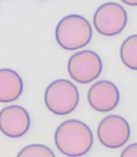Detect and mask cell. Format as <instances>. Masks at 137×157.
Wrapping results in <instances>:
<instances>
[{
	"label": "cell",
	"instance_id": "obj_1",
	"mask_svg": "<svg viewBox=\"0 0 137 157\" xmlns=\"http://www.w3.org/2000/svg\"><path fill=\"white\" fill-rule=\"evenodd\" d=\"M55 144L65 156H83L91 149L93 134L91 128L80 120L64 121L55 132Z\"/></svg>",
	"mask_w": 137,
	"mask_h": 157
},
{
	"label": "cell",
	"instance_id": "obj_2",
	"mask_svg": "<svg viewBox=\"0 0 137 157\" xmlns=\"http://www.w3.org/2000/svg\"><path fill=\"white\" fill-rule=\"evenodd\" d=\"M58 45L67 51L87 46L92 39V26L79 14H69L58 22L55 31Z\"/></svg>",
	"mask_w": 137,
	"mask_h": 157
},
{
	"label": "cell",
	"instance_id": "obj_3",
	"mask_svg": "<svg viewBox=\"0 0 137 157\" xmlns=\"http://www.w3.org/2000/svg\"><path fill=\"white\" fill-rule=\"evenodd\" d=\"M45 105L56 115H67L79 103V91L75 84L66 79H57L50 82L45 90Z\"/></svg>",
	"mask_w": 137,
	"mask_h": 157
},
{
	"label": "cell",
	"instance_id": "obj_4",
	"mask_svg": "<svg viewBox=\"0 0 137 157\" xmlns=\"http://www.w3.org/2000/svg\"><path fill=\"white\" fill-rule=\"evenodd\" d=\"M126 24V10L116 2L101 5L93 16L94 29L104 36H115L125 29Z\"/></svg>",
	"mask_w": 137,
	"mask_h": 157
},
{
	"label": "cell",
	"instance_id": "obj_5",
	"mask_svg": "<svg viewBox=\"0 0 137 157\" xmlns=\"http://www.w3.org/2000/svg\"><path fill=\"white\" fill-rule=\"evenodd\" d=\"M102 60L92 51H80L70 56L68 60V74L72 80L79 84H90L100 76Z\"/></svg>",
	"mask_w": 137,
	"mask_h": 157
},
{
	"label": "cell",
	"instance_id": "obj_6",
	"mask_svg": "<svg viewBox=\"0 0 137 157\" xmlns=\"http://www.w3.org/2000/svg\"><path fill=\"white\" fill-rule=\"evenodd\" d=\"M131 135L129 124L123 117L109 115L98 126V139L103 146L119 148L128 142Z\"/></svg>",
	"mask_w": 137,
	"mask_h": 157
},
{
	"label": "cell",
	"instance_id": "obj_7",
	"mask_svg": "<svg viewBox=\"0 0 137 157\" xmlns=\"http://www.w3.org/2000/svg\"><path fill=\"white\" fill-rule=\"evenodd\" d=\"M30 126V114L21 105H9L0 111V131L3 135L18 139L28 133Z\"/></svg>",
	"mask_w": 137,
	"mask_h": 157
},
{
	"label": "cell",
	"instance_id": "obj_8",
	"mask_svg": "<svg viewBox=\"0 0 137 157\" xmlns=\"http://www.w3.org/2000/svg\"><path fill=\"white\" fill-rule=\"evenodd\" d=\"M88 101L93 110L99 112H110L120 102L119 88L109 80L97 81L89 88Z\"/></svg>",
	"mask_w": 137,
	"mask_h": 157
},
{
	"label": "cell",
	"instance_id": "obj_9",
	"mask_svg": "<svg viewBox=\"0 0 137 157\" xmlns=\"http://www.w3.org/2000/svg\"><path fill=\"white\" fill-rule=\"evenodd\" d=\"M23 91V81L17 71L2 68L0 69V102L8 103L16 101Z\"/></svg>",
	"mask_w": 137,
	"mask_h": 157
},
{
	"label": "cell",
	"instance_id": "obj_10",
	"mask_svg": "<svg viewBox=\"0 0 137 157\" xmlns=\"http://www.w3.org/2000/svg\"><path fill=\"white\" fill-rule=\"evenodd\" d=\"M120 55L124 65L129 69L137 71V34L124 40L121 45Z\"/></svg>",
	"mask_w": 137,
	"mask_h": 157
},
{
	"label": "cell",
	"instance_id": "obj_11",
	"mask_svg": "<svg viewBox=\"0 0 137 157\" xmlns=\"http://www.w3.org/2000/svg\"><path fill=\"white\" fill-rule=\"evenodd\" d=\"M18 157H55V154L45 145L32 144L22 148L18 153Z\"/></svg>",
	"mask_w": 137,
	"mask_h": 157
},
{
	"label": "cell",
	"instance_id": "obj_12",
	"mask_svg": "<svg viewBox=\"0 0 137 157\" xmlns=\"http://www.w3.org/2000/svg\"><path fill=\"white\" fill-rule=\"evenodd\" d=\"M122 157H137V143L129 145L121 154Z\"/></svg>",
	"mask_w": 137,
	"mask_h": 157
},
{
	"label": "cell",
	"instance_id": "obj_13",
	"mask_svg": "<svg viewBox=\"0 0 137 157\" xmlns=\"http://www.w3.org/2000/svg\"><path fill=\"white\" fill-rule=\"evenodd\" d=\"M121 1L123 3H125V5L132 6V7H134V6H137V0H121Z\"/></svg>",
	"mask_w": 137,
	"mask_h": 157
}]
</instances>
